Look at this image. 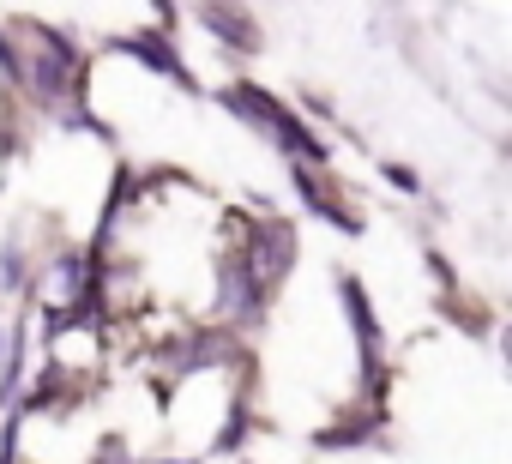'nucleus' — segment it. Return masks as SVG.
I'll use <instances>...</instances> for the list:
<instances>
[{
	"label": "nucleus",
	"instance_id": "3",
	"mask_svg": "<svg viewBox=\"0 0 512 464\" xmlns=\"http://www.w3.org/2000/svg\"><path fill=\"white\" fill-rule=\"evenodd\" d=\"M109 49L127 55V61H139V67H151L157 79H169L181 91H199V79L187 73V61L175 49V31H127V37H109Z\"/></svg>",
	"mask_w": 512,
	"mask_h": 464
},
{
	"label": "nucleus",
	"instance_id": "5",
	"mask_svg": "<svg viewBox=\"0 0 512 464\" xmlns=\"http://www.w3.org/2000/svg\"><path fill=\"white\" fill-rule=\"evenodd\" d=\"M338 302H344V320H350V332H356V344H362V362L374 368V362H386L380 350H386V326H380V314H374V302H368V284L356 278V272H338Z\"/></svg>",
	"mask_w": 512,
	"mask_h": 464
},
{
	"label": "nucleus",
	"instance_id": "7",
	"mask_svg": "<svg viewBox=\"0 0 512 464\" xmlns=\"http://www.w3.org/2000/svg\"><path fill=\"white\" fill-rule=\"evenodd\" d=\"M31 272H37V260L25 248V229H7V242H0V290L25 296L31 290Z\"/></svg>",
	"mask_w": 512,
	"mask_h": 464
},
{
	"label": "nucleus",
	"instance_id": "1",
	"mask_svg": "<svg viewBox=\"0 0 512 464\" xmlns=\"http://www.w3.org/2000/svg\"><path fill=\"white\" fill-rule=\"evenodd\" d=\"M217 97V109H229L241 127H253L260 139H272L290 163H314V169H326V139H320V127H308L284 97H272L260 79H229V85H217L211 91Z\"/></svg>",
	"mask_w": 512,
	"mask_h": 464
},
{
	"label": "nucleus",
	"instance_id": "4",
	"mask_svg": "<svg viewBox=\"0 0 512 464\" xmlns=\"http://www.w3.org/2000/svg\"><path fill=\"white\" fill-rule=\"evenodd\" d=\"M193 19L211 31V43H217V49H229V55H241V61L266 55V31H260V19H253L247 7H199Z\"/></svg>",
	"mask_w": 512,
	"mask_h": 464
},
{
	"label": "nucleus",
	"instance_id": "9",
	"mask_svg": "<svg viewBox=\"0 0 512 464\" xmlns=\"http://www.w3.org/2000/svg\"><path fill=\"white\" fill-rule=\"evenodd\" d=\"M380 175H386L398 193H416V199H422V175H416L410 163H380Z\"/></svg>",
	"mask_w": 512,
	"mask_h": 464
},
{
	"label": "nucleus",
	"instance_id": "8",
	"mask_svg": "<svg viewBox=\"0 0 512 464\" xmlns=\"http://www.w3.org/2000/svg\"><path fill=\"white\" fill-rule=\"evenodd\" d=\"M253 434H260V416L247 410V398H235V404H229V416H223V422H217V434H211V452H241Z\"/></svg>",
	"mask_w": 512,
	"mask_h": 464
},
{
	"label": "nucleus",
	"instance_id": "6",
	"mask_svg": "<svg viewBox=\"0 0 512 464\" xmlns=\"http://www.w3.org/2000/svg\"><path fill=\"white\" fill-rule=\"evenodd\" d=\"M314 446L320 452H356V446H386V410H350L326 428H314Z\"/></svg>",
	"mask_w": 512,
	"mask_h": 464
},
{
	"label": "nucleus",
	"instance_id": "2",
	"mask_svg": "<svg viewBox=\"0 0 512 464\" xmlns=\"http://www.w3.org/2000/svg\"><path fill=\"white\" fill-rule=\"evenodd\" d=\"M290 181H296L302 205H308L320 223L344 229V236H362V211L350 205V193H344V181H338L332 169H314V163H290Z\"/></svg>",
	"mask_w": 512,
	"mask_h": 464
}]
</instances>
